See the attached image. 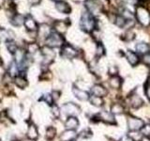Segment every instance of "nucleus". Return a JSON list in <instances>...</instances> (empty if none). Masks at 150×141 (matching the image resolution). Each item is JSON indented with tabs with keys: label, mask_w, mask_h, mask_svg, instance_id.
Listing matches in <instances>:
<instances>
[{
	"label": "nucleus",
	"mask_w": 150,
	"mask_h": 141,
	"mask_svg": "<svg viewBox=\"0 0 150 141\" xmlns=\"http://www.w3.org/2000/svg\"><path fill=\"white\" fill-rule=\"evenodd\" d=\"M97 26V20L95 16L90 12L86 11L82 14L81 20H80V27L84 32L91 33L95 30Z\"/></svg>",
	"instance_id": "f257e3e1"
},
{
	"label": "nucleus",
	"mask_w": 150,
	"mask_h": 141,
	"mask_svg": "<svg viewBox=\"0 0 150 141\" xmlns=\"http://www.w3.org/2000/svg\"><path fill=\"white\" fill-rule=\"evenodd\" d=\"M135 16L137 21L143 26L147 27L150 26V11L144 6H139L136 9Z\"/></svg>",
	"instance_id": "f03ea898"
},
{
	"label": "nucleus",
	"mask_w": 150,
	"mask_h": 141,
	"mask_svg": "<svg viewBox=\"0 0 150 141\" xmlns=\"http://www.w3.org/2000/svg\"><path fill=\"white\" fill-rule=\"evenodd\" d=\"M46 45L50 47V48H54V47H61L63 46L64 43V37L62 34L56 32V31H52L51 34L48 36V38L45 40Z\"/></svg>",
	"instance_id": "7ed1b4c3"
},
{
	"label": "nucleus",
	"mask_w": 150,
	"mask_h": 141,
	"mask_svg": "<svg viewBox=\"0 0 150 141\" xmlns=\"http://www.w3.org/2000/svg\"><path fill=\"white\" fill-rule=\"evenodd\" d=\"M61 56H63L65 58H74L75 56H77L78 55V51L72 47L69 44H64L61 48V52H60Z\"/></svg>",
	"instance_id": "20e7f679"
},
{
	"label": "nucleus",
	"mask_w": 150,
	"mask_h": 141,
	"mask_svg": "<svg viewBox=\"0 0 150 141\" xmlns=\"http://www.w3.org/2000/svg\"><path fill=\"white\" fill-rule=\"evenodd\" d=\"M86 5L87 11L93 14V15L95 13L100 12L102 9V6L100 0H87Z\"/></svg>",
	"instance_id": "39448f33"
},
{
	"label": "nucleus",
	"mask_w": 150,
	"mask_h": 141,
	"mask_svg": "<svg viewBox=\"0 0 150 141\" xmlns=\"http://www.w3.org/2000/svg\"><path fill=\"white\" fill-rule=\"evenodd\" d=\"M62 111L66 115H68L69 117H74L80 113V108L75 105V103H66V105H63Z\"/></svg>",
	"instance_id": "423d86ee"
},
{
	"label": "nucleus",
	"mask_w": 150,
	"mask_h": 141,
	"mask_svg": "<svg viewBox=\"0 0 150 141\" xmlns=\"http://www.w3.org/2000/svg\"><path fill=\"white\" fill-rule=\"evenodd\" d=\"M128 126L130 131H140L144 126V123L138 118L129 117L128 119Z\"/></svg>",
	"instance_id": "0eeeda50"
},
{
	"label": "nucleus",
	"mask_w": 150,
	"mask_h": 141,
	"mask_svg": "<svg viewBox=\"0 0 150 141\" xmlns=\"http://www.w3.org/2000/svg\"><path fill=\"white\" fill-rule=\"evenodd\" d=\"M23 26H25V29L27 31H30V32L37 31L38 28H39L36 20L32 17V15H30V14H28V15L25 16V22H23Z\"/></svg>",
	"instance_id": "6e6552de"
},
{
	"label": "nucleus",
	"mask_w": 150,
	"mask_h": 141,
	"mask_svg": "<svg viewBox=\"0 0 150 141\" xmlns=\"http://www.w3.org/2000/svg\"><path fill=\"white\" fill-rule=\"evenodd\" d=\"M54 7L57 11L64 14H69L71 12V8L64 0H56L54 2Z\"/></svg>",
	"instance_id": "1a4fd4ad"
},
{
	"label": "nucleus",
	"mask_w": 150,
	"mask_h": 141,
	"mask_svg": "<svg viewBox=\"0 0 150 141\" xmlns=\"http://www.w3.org/2000/svg\"><path fill=\"white\" fill-rule=\"evenodd\" d=\"M9 22L14 26H21L22 25H23V22H25V16L20 13H14L9 19Z\"/></svg>",
	"instance_id": "9d476101"
},
{
	"label": "nucleus",
	"mask_w": 150,
	"mask_h": 141,
	"mask_svg": "<svg viewBox=\"0 0 150 141\" xmlns=\"http://www.w3.org/2000/svg\"><path fill=\"white\" fill-rule=\"evenodd\" d=\"M91 93L94 96L97 97H104L107 95V89L101 86V85H95L92 88H91Z\"/></svg>",
	"instance_id": "9b49d317"
},
{
	"label": "nucleus",
	"mask_w": 150,
	"mask_h": 141,
	"mask_svg": "<svg viewBox=\"0 0 150 141\" xmlns=\"http://www.w3.org/2000/svg\"><path fill=\"white\" fill-rule=\"evenodd\" d=\"M126 58L127 59H128V61L129 62L130 65H132V66H135V65H137L139 63V61H140V58H139V56L138 55L135 53V52H132V51H130V50H128L126 52Z\"/></svg>",
	"instance_id": "f8f14e48"
},
{
	"label": "nucleus",
	"mask_w": 150,
	"mask_h": 141,
	"mask_svg": "<svg viewBox=\"0 0 150 141\" xmlns=\"http://www.w3.org/2000/svg\"><path fill=\"white\" fill-rule=\"evenodd\" d=\"M77 137V133L74 130H67L61 135L60 139L62 141H74Z\"/></svg>",
	"instance_id": "ddd939ff"
},
{
	"label": "nucleus",
	"mask_w": 150,
	"mask_h": 141,
	"mask_svg": "<svg viewBox=\"0 0 150 141\" xmlns=\"http://www.w3.org/2000/svg\"><path fill=\"white\" fill-rule=\"evenodd\" d=\"M98 119H100L101 120L108 122V123H115V118L112 116V113L107 112V111H102L98 114Z\"/></svg>",
	"instance_id": "4468645a"
},
{
	"label": "nucleus",
	"mask_w": 150,
	"mask_h": 141,
	"mask_svg": "<svg viewBox=\"0 0 150 141\" xmlns=\"http://www.w3.org/2000/svg\"><path fill=\"white\" fill-rule=\"evenodd\" d=\"M42 55H43V56H44V61H46V59L48 60V64L51 63L52 61L54 60V56H55L54 52L48 46L42 48Z\"/></svg>",
	"instance_id": "2eb2a0df"
},
{
	"label": "nucleus",
	"mask_w": 150,
	"mask_h": 141,
	"mask_svg": "<svg viewBox=\"0 0 150 141\" xmlns=\"http://www.w3.org/2000/svg\"><path fill=\"white\" fill-rule=\"evenodd\" d=\"M79 125V121L75 117H69L65 122V127L68 130H75Z\"/></svg>",
	"instance_id": "dca6fc26"
},
{
	"label": "nucleus",
	"mask_w": 150,
	"mask_h": 141,
	"mask_svg": "<svg viewBox=\"0 0 150 141\" xmlns=\"http://www.w3.org/2000/svg\"><path fill=\"white\" fill-rule=\"evenodd\" d=\"M72 91L74 93V95L76 96L79 100H81V101H86L89 99V94L86 92V91H84V90H82V89H80V88H73L72 89Z\"/></svg>",
	"instance_id": "f3484780"
},
{
	"label": "nucleus",
	"mask_w": 150,
	"mask_h": 141,
	"mask_svg": "<svg viewBox=\"0 0 150 141\" xmlns=\"http://www.w3.org/2000/svg\"><path fill=\"white\" fill-rule=\"evenodd\" d=\"M38 136H39V134H38L37 127L34 124H31L27 131V137L30 140H35L38 138Z\"/></svg>",
	"instance_id": "a211bd4d"
},
{
	"label": "nucleus",
	"mask_w": 150,
	"mask_h": 141,
	"mask_svg": "<svg viewBox=\"0 0 150 141\" xmlns=\"http://www.w3.org/2000/svg\"><path fill=\"white\" fill-rule=\"evenodd\" d=\"M51 32L52 31L50 29V27L47 25H40V27H39V35L40 37H43L45 40L51 34Z\"/></svg>",
	"instance_id": "6ab92c4d"
},
{
	"label": "nucleus",
	"mask_w": 150,
	"mask_h": 141,
	"mask_svg": "<svg viewBox=\"0 0 150 141\" xmlns=\"http://www.w3.org/2000/svg\"><path fill=\"white\" fill-rule=\"evenodd\" d=\"M67 27H68V25L66 24L65 21H56L54 24L55 31L60 33V34H62V33H64L66 30H67Z\"/></svg>",
	"instance_id": "aec40b11"
},
{
	"label": "nucleus",
	"mask_w": 150,
	"mask_h": 141,
	"mask_svg": "<svg viewBox=\"0 0 150 141\" xmlns=\"http://www.w3.org/2000/svg\"><path fill=\"white\" fill-rule=\"evenodd\" d=\"M121 83H122V80L119 76H117V75H112L109 81V85L112 88H119L121 86Z\"/></svg>",
	"instance_id": "412c9836"
},
{
	"label": "nucleus",
	"mask_w": 150,
	"mask_h": 141,
	"mask_svg": "<svg viewBox=\"0 0 150 141\" xmlns=\"http://www.w3.org/2000/svg\"><path fill=\"white\" fill-rule=\"evenodd\" d=\"M136 51L138 52L139 54H147L149 52V45L145 42H139V43L136 45Z\"/></svg>",
	"instance_id": "4be33fe9"
},
{
	"label": "nucleus",
	"mask_w": 150,
	"mask_h": 141,
	"mask_svg": "<svg viewBox=\"0 0 150 141\" xmlns=\"http://www.w3.org/2000/svg\"><path fill=\"white\" fill-rule=\"evenodd\" d=\"M14 82H15L16 86L18 88H25L27 86L26 79L23 76H21V75H18V76H16L15 80H14Z\"/></svg>",
	"instance_id": "5701e85b"
},
{
	"label": "nucleus",
	"mask_w": 150,
	"mask_h": 141,
	"mask_svg": "<svg viewBox=\"0 0 150 141\" xmlns=\"http://www.w3.org/2000/svg\"><path fill=\"white\" fill-rule=\"evenodd\" d=\"M143 103H144L143 100L138 95H134L131 97V105L134 108H138L140 106H142Z\"/></svg>",
	"instance_id": "b1692460"
},
{
	"label": "nucleus",
	"mask_w": 150,
	"mask_h": 141,
	"mask_svg": "<svg viewBox=\"0 0 150 141\" xmlns=\"http://www.w3.org/2000/svg\"><path fill=\"white\" fill-rule=\"evenodd\" d=\"M89 99H90V102L93 105H95V106H101L103 105V101H102V99L101 97H97V96H91V97H89Z\"/></svg>",
	"instance_id": "393cba45"
},
{
	"label": "nucleus",
	"mask_w": 150,
	"mask_h": 141,
	"mask_svg": "<svg viewBox=\"0 0 150 141\" xmlns=\"http://www.w3.org/2000/svg\"><path fill=\"white\" fill-rule=\"evenodd\" d=\"M7 47H8V50L11 52V54H13V55L15 54L16 51L18 50L17 44L14 41H8V42H7Z\"/></svg>",
	"instance_id": "a878e982"
},
{
	"label": "nucleus",
	"mask_w": 150,
	"mask_h": 141,
	"mask_svg": "<svg viewBox=\"0 0 150 141\" xmlns=\"http://www.w3.org/2000/svg\"><path fill=\"white\" fill-rule=\"evenodd\" d=\"M18 64L16 61H12V62L11 63V66H9L8 68V73H11V75H16L17 73H18Z\"/></svg>",
	"instance_id": "bb28decb"
},
{
	"label": "nucleus",
	"mask_w": 150,
	"mask_h": 141,
	"mask_svg": "<svg viewBox=\"0 0 150 141\" xmlns=\"http://www.w3.org/2000/svg\"><path fill=\"white\" fill-rule=\"evenodd\" d=\"M123 111H124L123 106L119 105V103H115V105L112 106L111 113H114V114H121Z\"/></svg>",
	"instance_id": "cd10ccee"
},
{
	"label": "nucleus",
	"mask_w": 150,
	"mask_h": 141,
	"mask_svg": "<svg viewBox=\"0 0 150 141\" xmlns=\"http://www.w3.org/2000/svg\"><path fill=\"white\" fill-rule=\"evenodd\" d=\"M105 50H104V46L102 45L100 42H98L97 44V49H96V54L98 56H101L102 55H104Z\"/></svg>",
	"instance_id": "c85d7f7f"
},
{
	"label": "nucleus",
	"mask_w": 150,
	"mask_h": 141,
	"mask_svg": "<svg viewBox=\"0 0 150 141\" xmlns=\"http://www.w3.org/2000/svg\"><path fill=\"white\" fill-rule=\"evenodd\" d=\"M55 136V129L53 127H49L46 131V137L48 139H53Z\"/></svg>",
	"instance_id": "c756f323"
},
{
	"label": "nucleus",
	"mask_w": 150,
	"mask_h": 141,
	"mask_svg": "<svg viewBox=\"0 0 150 141\" xmlns=\"http://www.w3.org/2000/svg\"><path fill=\"white\" fill-rule=\"evenodd\" d=\"M39 49H40V46L37 43H30V44H28V47H27V51L31 54H35L37 51H39Z\"/></svg>",
	"instance_id": "7c9ffc66"
},
{
	"label": "nucleus",
	"mask_w": 150,
	"mask_h": 141,
	"mask_svg": "<svg viewBox=\"0 0 150 141\" xmlns=\"http://www.w3.org/2000/svg\"><path fill=\"white\" fill-rule=\"evenodd\" d=\"M141 133L143 135L150 136V125H144L142 129H141Z\"/></svg>",
	"instance_id": "2f4dec72"
},
{
	"label": "nucleus",
	"mask_w": 150,
	"mask_h": 141,
	"mask_svg": "<svg viewBox=\"0 0 150 141\" xmlns=\"http://www.w3.org/2000/svg\"><path fill=\"white\" fill-rule=\"evenodd\" d=\"M43 100H44L47 103H49V105H52V103H53L54 99H53V96H52V95H50V94H47V95H44Z\"/></svg>",
	"instance_id": "473e14b6"
},
{
	"label": "nucleus",
	"mask_w": 150,
	"mask_h": 141,
	"mask_svg": "<svg viewBox=\"0 0 150 141\" xmlns=\"http://www.w3.org/2000/svg\"><path fill=\"white\" fill-rule=\"evenodd\" d=\"M52 112H53V114L54 115L55 118H58L60 116V111H59V108L56 106V105H54L53 108H52Z\"/></svg>",
	"instance_id": "72a5a7b5"
},
{
	"label": "nucleus",
	"mask_w": 150,
	"mask_h": 141,
	"mask_svg": "<svg viewBox=\"0 0 150 141\" xmlns=\"http://www.w3.org/2000/svg\"><path fill=\"white\" fill-rule=\"evenodd\" d=\"M144 61L145 64L150 65V52H148L147 54H145L144 56Z\"/></svg>",
	"instance_id": "f704fd0d"
},
{
	"label": "nucleus",
	"mask_w": 150,
	"mask_h": 141,
	"mask_svg": "<svg viewBox=\"0 0 150 141\" xmlns=\"http://www.w3.org/2000/svg\"><path fill=\"white\" fill-rule=\"evenodd\" d=\"M120 141H133V140L131 139L129 135H126V136H123V137H122V139H121Z\"/></svg>",
	"instance_id": "c9c22d12"
},
{
	"label": "nucleus",
	"mask_w": 150,
	"mask_h": 141,
	"mask_svg": "<svg viewBox=\"0 0 150 141\" xmlns=\"http://www.w3.org/2000/svg\"><path fill=\"white\" fill-rule=\"evenodd\" d=\"M29 2H30L31 5H33V6H35V5L40 4V0H29Z\"/></svg>",
	"instance_id": "e433bc0d"
},
{
	"label": "nucleus",
	"mask_w": 150,
	"mask_h": 141,
	"mask_svg": "<svg viewBox=\"0 0 150 141\" xmlns=\"http://www.w3.org/2000/svg\"><path fill=\"white\" fill-rule=\"evenodd\" d=\"M146 94H147V96L150 98V85L147 87V88H146Z\"/></svg>",
	"instance_id": "4c0bfd02"
},
{
	"label": "nucleus",
	"mask_w": 150,
	"mask_h": 141,
	"mask_svg": "<svg viewBox=\"0 0 150 141\" xmlns=\"http://www.w3.org/2000/svg\"><path fill=\"white\" fill-rule=\"evenodd\" d=\"M74 141H75V140H74Z\"/></svg>",
	"instance_id": "58836bf2"
}]
</instances>
